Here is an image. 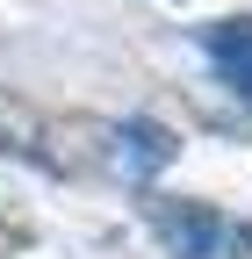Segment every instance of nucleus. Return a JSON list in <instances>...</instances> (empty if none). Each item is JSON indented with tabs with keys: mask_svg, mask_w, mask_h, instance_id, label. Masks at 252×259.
<instances>
[{
	"mask_svg": "<svg viewBox=\"0 0 252 259\" xmlns=\"http://www.w3.org/2000/svg\"><path fill=\"white\" fill-rule=\"evenodd\" d=\"M108 137V166L115 173H130V180H151V173H166L173 166V130H159V122H144V115H130V122H108L101 130Z\"/></svg>",
	"mask_w": 252,
	"mask_h": 259,
	"instance_id": "2",
	"label": "nucleus"
},
{
	"mask_svg": "<svg viewBox=\"0 0 252 259\" xmlns=\"http://www.w3.org/2000/svg\"><path fill=\"white\" fill-rule=\"evenodd\" d=\"M202 51H209L216 72L231 79V94H245V101H252V15L209 22V29H202Z\"/></svg>",
	"mask_w": 252,
	"mask_h": 259,
	"instance_id": "3",
	"label": "nucleus"
},
{
	"mask_svg": "<svg viewBox=\"0 0 252 259\" xmlns=\"http://www.w3.org/2000/svg\"><path fill=\"white\" fill-rule=\"evenodd\" d=\"M144 216H151V231H159V245H166L173 259H216V252H224V238H231V223L216 216V209L173 202V194H159Z\"/></svg>",
	"mask_w": 252,
	"mask_h": 259,
	"instance_id": "1",
	"label": "nucleus"
}]
</instances>
